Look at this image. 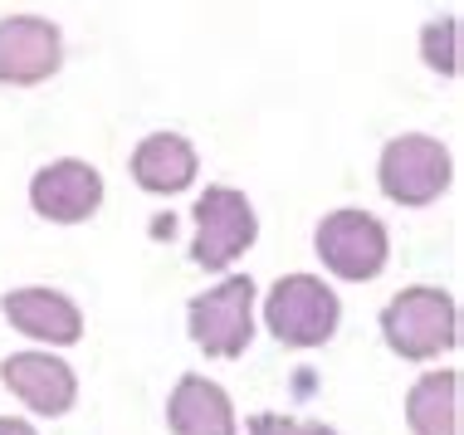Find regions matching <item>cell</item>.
Returning <instances> with one entry per match:
<instances>
[{"mask_svg": "<svg viewBox=\"0 0 464 435\" xmlns=\"http://www.w3.org/2000/svg\"><path fill=\"white\" fill-rule=\"evenodd\" d=\"M382 338L396 357L406 362H430V357L450 353L459 343V308L455 298L435 284H416L401 289L392 304L382 308Z\"/></svg>", "mask_w": 464, "mask_h": 435, "instance_id": "6da1fadb", "label": "cell"}, {"mask_svg": "<svg viewBox=\"0 0 464 435\" xmlns=\"http://www.w3.org/2000/svg\"><path fill=\"white\" fill-rule=\"evenodd\" d=\"M265 323L284 347H323L343 323V298L318 275H284L265 298Z\"/></svg>", "mask_w": 464, "mask_h": 435, "instance_id": "7a4b0ae2", "label": "cell"}, {"mask_svg": "<svg viewBox=\"0 0 464 435\" xmlns=\"http://www.w3.org/2000/svg\"><path fill=\"white\" fill-rule=\"evenodd\" d=\"M255 279L230 275L216 289L196 294L186 308V328L191 343L206 357H245V347L255 343Z\"/></svg>", "mask_w": 464, "mask_h": 435, "instance_id": "3957f363", "label": "cell"}, {"mask_svg": "<svg viewBox=\"0 0 464 435\" xmlns=\"http://www.w3.org/2000/svg\"><path fill=\"white\" fill-rule=\"evenodd\" d=\"M450 177H455V161H450L440 138H425V132H401L382 147V161H376V181H382V196L396 206H430L450 191Z\"/></svg>", "mask_w": 464, "mask_h": 435, "instance_id": "277c9868", "label": "cell"}, {"mask_svg": "<svg viewBox=\"0 0 464 435\" xmlns=\"http://www.w3.org/2000/svg\"><path fill=\"white\" fill-rule=\"evenodd\" d=\"M313 250L333 269L337 279H376L392 259V235L372 216V210H333V216L318 220V235H313Z\"/></svg>", "mask_w": 464, "mask_h": 435, "instance_id": "5b68a950", "label": "cell"}, {"mask_svg": "<svg viewBox=\"0 0 464 435\" xmlns=\"http://www.w3.org/2000/svg\"><path fill=\"white\" fill-rule=\"evenodd\" d=\"M259 240V216L245 191L235 186H206L196 201V245L191 259L200 269H230L249 245Z\"/></svg>", "mask_w": 464, "mask_h": 435, "instance_id": "8992f818", "label": "cell"}, {"mask_svg": "<svg viewBox=\"0 0 464 435\" xmlns=\"http://www.w3.org/2000/svg\"><path fill=\"white\" fill-rule=\"evenodd\" d=\"M64 64V34L44 15H5L0 20V83L34 89L54 79Z\"/></svg>", "mask_w": 464, "mask_h": 435, "instance_id": "52a82bcc", "label": "cell"}, {"mask_svg": "<svg viewBox=\"0 0 464 435\" xmlns=\"http://www.w3.org/2000/svg\"><path fill=\"white\" fill-rule=\"evenodd\" d=\"M30 206H34V216L54 220V226H83L103 206V177L83 157H59L34 171Z\"/></svg>", "mask_w": 464, "mask_h": 435, "instance_id": "ba28073f", "label": "cell"}, {"mask_svg": "<svg viewBox=\"0 0 464 435\" xmlns=\"http://www.w3.org/2000/svg\"><path fill=\"white\" fill-rule=\"evenodd\" d=\"M0 382L30 406L34 416H69L79 401V377L54 353H10L0 362Z\"/></svg>", "mask_w": 464, "mask_h": 435, "instance_id": "9c48e42d", "label": "cell"}, {"mask_svg": "<svg viewBox=\"0 0 464 435\" xmlns=\"http://www.w3.org/2000/svg\"><path fill=\"white\" fill-rule=\"evenodd\" d=\"M10 328H20L24 338L44 343V347H73L83 338V314L69 294L59 289H15L0 298Z\"/></svg>", "mask_w": 464, "mask_h": 435, "instance_id": "30bf717a", "label": "cell"}, {"mask_svg": "<svg viewBox=\"0 0 464 435\" xmlns=\"http://www.w3.org/2000/svg\"><path fill=\"white\" fill-rule=\"evenodd\" d=\"M167 426L171 435H235V406H230V392L210 377H181L171 387V401H167Z\"/></svg>", "mask_w": 464, "mask_h": 435, "instance_id": "8fae6325", "label": "cell"}, {"mask_svg": "<svg viewBox=\"0 0 464 435\" xmlns=\"http://www.w3.org/2000/svg\"><path fill=\"white\" fill-rule=\"evenodd\" d=\"M200 157L181 132H152V138L137 142L132 152V181L152 196H177L196 181Z\"/></svg>", "mask_w": 464, "mask_h": 435, "instance_id": "7c38bea8", "label": "cell"}, {"mask_svg": "<svg viewBox=\"0 0 464 435\" xmlns=\"http://www.w3.org/2000/svg\"><path fill=\"white\" fill-rule=\"evenodd\" d=\"M406 426L416 435H459V372H425L406 396Z\"/></svg>", "mask_w": 464, "mask_h": 435, "instance_id": "4fadbf2b", "label": "cell"}, {"mask_svg": "<svg viewBox=\"0 0 464 435\" xmlns=\"http://www.w3.org/2000/svg\"><path fill=\"white\" fill-rule=\"evenodd\" d=\"M420 59L440 73V79H455L459 73V20L455 15H440L420 30Z\"/></svg>", "mask_w": 464, "mask_h": 435, "instance_id": "5bb4252c", "label": "cell"}, {"mask_svg": "<svg viewBox=\"0 0 464 435\" xmlns=\"http://www.w3.org/2000/svg\"><path fill=\"white\" fill-rule=\"evenodd\" d=\"M249 435H337L323 420H298V416H279V411H259L249 416Z\"/></svg>", "mask_w": 464, "mask_h": 435, "instance_id": "9a60e30c", "label": "cell"}, {"mask_svg": "<svg viewBox=\"0 0 464 435\" xmlns=\"http://www.w3.org/2000/svg\"><path fill=\"white\" fill-rule=\"evenodd\" d=\"M0 435H40L30 426V420H20V416H0Z\"/></svg>", "mask_w": 464, "mask_h": 435, "instance_id": "2e32d148", "label": "cell"}]
</instances>
